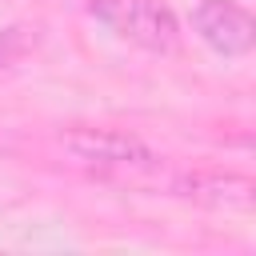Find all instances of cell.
Instances as JSON below:
<instances>
[{"label": "cell", "mask_w": 256, "mask_h": 256, "mask_svg": "<svg viewBox=\"0 0 256 256\" xmlns=\"http://www.w3.org/2000/svg\"><path fill=\"white\" fill-rule=\"evenodd\" d=\"M88 16L116 40L156 56H168L180 44V20L160 0H88Z\"/></svg>", "instance_id": "obj_2"}, {"label": "cell", "mask_w": 256, "mask_h": 256, "mask_svg": "<svg viewBox=\"0 0 256 256\" xmlns=\"http://www.w3.org/2000/svg\"><path fill=\"white\" fill-rule=\"evenodd\" d=\"M192 28L216 56H228V60L248 56L256 48V20L236 0H200L192 8Z\"/></svg>", "instance_id": "obj_3"}, {"label": "cell", "mask_w": 256, "mask_h": 256, "mask_svg": "<svg viewBox=\"0 0 256 256\" xmlns=\"http://www.w3.org/2000/svg\"><path fill=\"white\" fill-rule=\"evenodd\" d=\"M28 48H32V40H28V32H24V28H4V32H0V68L16 64Z\"/></svg>", "instance_id": "obj_5"}, {"label": "cell", "mask_w": 256, "mask_h": 256, "mask_svg": "<svg viewBox=\"0 0 256 256\" xmlns=\"http://www.w3.org/2000/svg\"><path fill=\"white\" fill-rule=\"evenodd\" d=\"M172 192L188 204L212 208V212H252L256 208V184L244 172H224V168H196L180 172L172 180Z\"/></svg>", "instance_id": "obj_4"}, {"label": "cell", "mask_w": 256, "mask_h": 256, "mask_svg": "<svg viewBox=\"0 0 256 256\" xmlns=\"http://www.w3.org/2000/svg\"><path fill=\"white\" fill-rule=\"evenodd\" d=\"M56 144L64 148V156L92 172V176H136V172H152L160 168V156L132 132H116V128H64L56 136Z\"/></svg>", "instance_id": "obj_1"}]
</instances>
